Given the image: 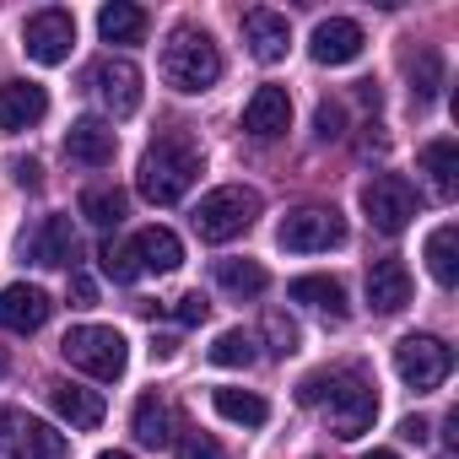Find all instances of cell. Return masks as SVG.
Wrapping results in <instances>:
<instances>
[{
    "label": "cell",
    "instance_id": "17",
    "mask_svg": "<svg viewBox=\"0 0 459 459\" xmlns=\"http://www.w3.org/2000/svg\"><path fill=\"white\" fill-rule=\"evenodd\" d=\"M244 44H249V55H255L260 65H276V60H287V49H292V28H287L281 12H249V17H244Z\"/></svg>",
    "mask_w": 459,
    "mask_h": 459
},
{
    "label": "cell",
    "instance_id": "39",
    "mask_svg": "<svg viewBox=\"0 0 459 459\" xmlns=\"http://www.w3.org/2000/svg\"><path fill=\"white\" fill-rule=\"evenodd\" d=\"M12 173H17V184H22V189H39V184H44V168H39L33 157H28V162H12Z\"/></svg>",
    "mask_w": 459,
    "mask_h": 459
},
{
    "label": "cell",
    "instance_id": "12",
    "mask_svg": "<svg viewBox=\"0 0 459 459\" xmlns=\"http://www.w3.org/2000/svg\"><path fill=\"white\" fill-rule=\"evenodd\" d=\"M44 114H49V92L39 82H6V87H0V130H6V135L33 130Z\"/></svg>",
    "mask_w": 459,
    "mask_h": 459
},
{
    "label": "cell",
    "instance_id": "16",
    "mask_svg": "<svg viewBox=\"0 0 459 459\" xmlns=\"http://www.w3.org/2000/svg\"><path fill=\"white\" fill-rule=\"evenodd\" d=\"M114 152H119V135H114V125H103V119H76V125L65 130V157L82 162V168H108Z\"/></svg>",
    "mask_w": 459,
    "mask_h": 459
},
{
    "label": "cell",
    "instance_id": "6",
    "mask_svg": "<svg viewBox=\"0 0 459 459\" xmlns=\"http://www.w3.org/2000/svg\"><path fill=\"white\" fill-rule=\"evenodd\" d=\"M276 244H281L287 255H319V249H335V244H346V216H341L335 205H298V211L281 216Z\"/></svg>",
    "mask_w": 459,
    "mask_h": 459
},
{
    "label": "cell",
    "instance_id": "34",
    "mask_svg": "<svg viewBox=\"0 0 459 459\" xmlns=\"http://www.w3.org/2000/svg\"><path fill=\"white\" fill-rule=\"evenodd\" d=\"M0 459H22V411H0Z\"/></svg>",
    "mask_w": 459,
    "mask_h": 459
},
{
    "label": "cell",
    "instance_id": "11",
    "mask_svg": "<svg viewBox=\"0 0 459 459\" xmlns=\"http://www.w3.org/2000/svg\"><path fill=\"white\" fill-rule=\"evenodd\" d=\"M55 314L49 292L44 287H28V281H12V287H0V330H12V335H33L44 330Z\"/></svg>",
    "mask_w": 459,
    "mask_h": 459
},
{
    "label": "cell",
    "instance_id": "25",
    "mask_svg": "<svg viewBox=\"0 0 459 459\" xmlns=\"http://www.w3.org/2000/svg\"><path fill=\"white\" fill-rule=\"evenodd\" d=\"M98 33H103V44H141L146 39V12L130 6V0H114V6L98 12Z\"/></svg>",
    "mask_w": 459,
    "mask_h": 459
},
{
    "label": "cell",
    "instance_id": "7",
    "mask_svg": "<svg viewBox=\"0 0 459 459\" xmlns=\"http://www.w3.org/2000/svg\"><path fill=\"white\" fill-rule=\"evenodd\" d=\"M416 189L400 178V173H378V178H368L362 184V211H368V221L378 227L384 238H394V233H405L411 227V216H416Z\"/></svg>",
    "mask_w": 459,
    "mask_h": 459
},
{
    "label": "cell",
    "instance_id": "37",
    "mask_svg": "<svg viewBox=\"0 0 459 459\" xmlns=\"http://www.w3.org/2000/svg\"><path fill=\"white\" fill-rule=\"evenodd\" d=\"M205 314H211L205 292H189V298H178V308H173V319H178V325H205Z\"/></svg>",
    "mask_w": 459,
    "mask_h": 459
},
{
    "label": "cell",
    "instance_id": "33",
    "mask_svg": "<svg viewBox=\"0 0 459 459\" xmlns=\"http://www.w3.org/2000/svg\"><path fill=\"white\" fill-rule=\"evenodd\" d=\"M265 335H271V351L276 357H292L298 351V325L287 314H265Z\"/></svg>",
    "mask_w": 459,
    "mask_h": 459
},
{
    "label": "cell",
    "instance_id": "21",
    "mask_svg": "<svg viewBox=\"0 0 459 459\" xmlns=\"http://www.w3.org/2000/svg\"><path fill=\"white\" fill-rule=\"evenodd\" d=\"M130 244H135L141 271L168 276V271H178V265H184V244H178V233H168V227H141V233H135Z\"/></svg>",
    "mask_w": 459,
    "mask_h": 459
},
{
    "label": "cell",
    "instance_id": "18",
    "mask_svg": "<svg viewBox=\"0 0 459 459\" xmlns=\"http://www.w3.org/2000/svg\"><path fill=\"white\" fill-rule=\"evenodd\" d=\"M368 303H373V314H400L411 303V271H405V260H373L368 265Z\"/></svg>",
    "mask_w": 459,
    "mask_h": 459
},
{
    "label": "cell",
    "instance_id": "29",
    "mask_svg": "<svg viewBox=\"0 0 459 459\" xmlns=\"http://www.w3.org/2000/svg\"><path fill=\"white\" fill-rule=\"evenodd\" d=\"M211 368H255L260 362V351H255V335L249 330H221L216 341H211Z\"/></svg>",
    "mask_w": 459,
    "mask_h": 459
},
{
    "label": "cell",
    "instance_id": "8",
    "mask_svg": "<svg viewBox=\"0 0 459 459\" xmlns=\"http://www.w3.org/2000/svg\"><path fill=\"white\" fill-rule=\"evenodd\" d=\"M394 373H400L416 394H427V389H437V384L454 373V351H448L437 335H400V346H394Z\"/></svg>",
    "mask_w": 459,
    "mask_h": 459
},
{
    "label": "cell",
    "instance_id": "27",
    "mask_svg": "<svg viewBox=\"0 0 459 459\" xmlns=\"http://www.w3.org/2000/svg\"><path fill=\"white\" fill-rule=\"evenodd\" d=\"M216 281H221V292H233V298H260L271 287V276H265L260 260H221Z\"/></svg>",
    "mask_w": 459,
    "mask_h": 459
},
{
    "label": "cell",
    "instance_id": "42",
    "mask_svg": "<svg viewBox=\"0 0 459 459\" xmlns=\"http://www.w3.org/2000/svg\"><path fill=\"white\" fill-rule=\"evenodd\" d=\"M98 459H130V454H119V448H103V454H98Z\"/></svg>",
    "mask_w": 459,
    "mask_h": 459
},
{
    "label": "cell",
    "instance_id": "14",
    "mask_svg": "<svg viewBox=\"0 0 459 459\" xmlns=\"http://www.w3.org/2000/svg\"><path fill=\"white\" fill-rule=\"evenodd\" d=\"M22 255H33L49 271H71V260H76V227H71V216H44L39 233L22 238Z\"/></svg>",
    "mask_w": 459,
    "mask_h": 459
},
{
    "label": "cell",
    "instance_id": "10",
    "mask_svg": "<svg viewBox=\"0 0 459 459\" xmlns=\"http://www.w3.org/2000/svg\"><path fill=\"white\" fill-rule=\"evenodd\" d=\"M87 87L98 92V103L114 114V119H130L141 108V71L130 60H98L87 71Z\"/></svg>",
    "mask_w": 459,
    "mask_h": 459
},
{
    "label": "cell",
    "instance_id": "43",
    "mask_svg": "<svg viewBox=\"0 0 459 459\" xmlns=\"http://www.w3.org/2000/svg\"><path fill=\"white\" fill-rule=\"evenodd\" d=\"M0 378H6V351H0Z\"/></svg>",
    "mask_w": 459,
    "mask_h": 459
},
{
    "label": "cell",
    "instance_id": "36",
    "mask_svg": "<svg viewBox=\"0 0 459 459\" xmlns=\"http://www.w3.org/2000/svg\"><path fill=\"white\" fill-rule=\"evenodd\" d=\"M178 459H221V443L205 432H184L178 437Z\"/></svg>",
    "mask_w": 459,
    "mask_h": 459
},
{
    "label": "cell",
    "instance_id": "26",
    "mask_svg": "<svg viewBox=\"0 0 459 459\" xmlns=\"http://www.w3.org/2000/svg\"><path fill=\"white\" fill-rule=\"evenodd\" d=\"M211 405H216V416L238 421V427H265V421H271V405H265L255 389H216Z\"/></svg>",
    "mask_w": 459,
    "mask_h": 459
},
{
    "label": "cell",
    "instance_id": "32",
    "mask_svg": "<svg viewBox=\"0 0 459 459\" xmlns=\"http://www.w3.org/2000/svg\"><path fill=\"white\" fill-rule=\"evenodd\" d=\"M98 265H103V276H108V281H135V276H141L135 244H114V238H108V244L98 249Z\"/></svg>",
    "mask_w": 459,
    "mask_h": 459
},
{
    "label": "cell",
    "instance_id": "2",
    "mask_svg": "<svg viewBox=\"0 0 459 459\" xmlns=\"http://www.w3.org/2000/svg\"><path fill=\"white\" fill-rule=\"evenodd\" d=\"M200 146L195 141H184V135H157L152 146H146V157H141V195L152 200V205H178L189 189H195V178H200Z\"/></svg>",
    "mask_w": 459,
    "mask_h": 459
},
{
    "label": "cell",
    "instance_id": "22",
    "mask_svg": "<svg viewBox=\"0 0 459 459\" xmlns=\"http://www.w3.org/2000/svg\"><path fill=\"white\" fill-rule=\"evenodd\" d=\"M287 298H292V303H308L314 314L346 319V292H341V281H335V276H298V281L287 287Z\"/></svg>",
    "mask_w": 459,
    "mask_h": 459
},
{
    "label": "cell",
    "instance_id": "38",
    "mask_svg": "<svg viewBox=\"0 0 459 459\" xmlns=\"http://www.w3.org/2000/svg\"><path fill=\"white\" fill-rule=\"evenodd\" d=\"M71 303H76V308H92V303H98L92 276H71Z\"/></svg>",
    "mask_w": 459,
    "mask_h": 459
},
{
    "label": "cell",
    "instance_id": "24",
    "mask_svg": "<svg viewBox=\"0 0 459 459\" xmlns=\"http://www.w3.org/2000/svg\"><path fill=\"white\" fill-rule=\"evenodd\" d=\"M427 271H432L437 287H454L459 281V227L454 221L432 227V238H427Z\"/></svg>",
    "mask_w": 459,
    "mask_h": 459
},
{
    "label": "cell",
    "instance_id": "4",
    "mask_svg": "<svg viewBox=\"0 0 459 459\" xmlns=\"http://www.w3.org/2000/svg\"><path fill=\"white\" fill-rule=\"evenodd\" d=\"M255 216H260V195H255L249 184H221V189H211V195L195 205V233H200L205 244H227V238L249 233Z\"/></svg>",
    "mask_w": 459,
    "mask_h": 459
},
{
    "label": "cell",
    "instance_id": "15",
    "mask_svg": "<svg viewBox=\"0 0 459 459\" xmlns=\"http://www.w3.org/2000/svg\"><path fill=\"white\" fill-rule=\"evenodd\" d=\"M362 28L351 22V17H330V22H319L314 28V39H308V55L319 60V65H351L357 55H362Z\"/></svg>",
    "mask_w": 459,
    "mask_h": 459
},
{
    "label": "cell",
    "instance_id": "5",
    "mask_svg": "<svg viewBox=\"0 0 459 459\" xmlns=\"http://www.w3.org/2000/svg\"><path fill=\"white\" fill-rule=\"evenodd\" d=\"M60 357L82 373H92L98 384H114L130 362V341L114 330V325H76L65 341H60Z\"/></svg>",
    "mask_w": 459,
    "mask_h": 459
},
{
    "label": "cell",
    "instance_id": "31",
    "mask_svg": "<svg viewBox=\"0 0 459 459\" xmlns=\"http://www.w3.org/2000/svg\"><path fill=\"white\" fill-rule=\"evenodd\" d=\"M437 92H443V55L437 49H421L411 60V98H416V108H427Z\"/></svg>",
    "mask_w": 459,
    "mask_h": 459
},
{
    "label": "cell",
    "instance_id": "20",
    "mask_svg": "<svg viewBox=\"0 0 459 459\" xmlns=\"http://www.w3.org/2000/svg\"><path fill=\"white\" fill-rule=\"evenodd\" d=\"M421 173L432 178V195L437 200H454L459 195V141L454 135H437L421 146Z\"/></svg>",
    "mask_w": 459,
    "mask_h": 459
},
{
    "label": "cell",
    "instance_id": "28",
    "mask_svg": "<svg viewBox=\"0 0 459 459\" xmlns=\"http://www.w3.org/2000/svg\"><path fill=\"white\" fill-rule=\"evenodd\" d=\"M125 189H114V184H92V189H82V216L92 221V227H119L125 221Z\"/></svg>",
    "mask_w": 459,
    "mask_h": 459
},
{
    "label": "cell",
    "instance_id": "19",
    "mask_svg": "<svg viewBox=\"0 0 459 459\" xmlns=\"http://www.w3.org/2000/svg\"><path fill=\"white\" fill-rule=\"evenodd\" d=\"M49 405H55V416L60 421H71L76 432H92V427H103V394L98 389H82V384H49Z\"/></svg>",
    "mask_w": 459,
    "mask_h": 459
},
{
    "label": "cell",
    "instance_id": "9",
    "mask_svg": "<svg viewBox=\"0 0 459 459\" xmlns=\"http://www.w3.org/2000/svg\"><path fill=\"white\" fill-rule=\"evenodd\" d=\"M22 49H28L33 65H65L71 49H76V17H71V12H55V6L39 12V17H28Z\"/></svg>",
    "mask_w": 459,
    "mask_h": 459
},
{
    "label": "cell",
    "instance_id": "30",
    "mask_svg": "<svg viewBox=\"0 0 459 459\" xmlns=\"http://www.w3.org/2000/svg\"><path fill=\"white\" fill-rule=\"evenodd\" d=\"M65 454H71L65 432H55L39 416H22V459H65Z\"/></svg>",
    "mask_w": 459,
    "mask_h": 459
},
{
    "label": "cell",
    "instance_id": "23",
    "mask_svg": "<svg viewBox=\"0 0 459 459\" xmlns=\"http://www.w3.org/2000/svg\"><path fill=\"white\" fill-rule=\"evenodd\" d=\"M173 416H168V405L157 400V394H141L135 400V411H130V432H135V443H146V448H168L173 443Z\"/></svg>",
    "mask_w": 459,
    "mask_h": 459
},
{
    "label": "cell",
    "instance_id": "3",
    "mask_svg": "<svg viewBox=\"0 0 459 459\" xmlns=\"http://www.w3.org/2000/svg\"><path fill=\"white\" fill-rule=\"evenodd\" d=\"M162 82L173 92H211L221 82V49L200 28H173L162 44Z\"/></svg>",
    "mask_w": 459,
    "mask_h": 459
},
{
    "label": "cell",
    "instance_id": "35",
    "mask_svg": "<svg viewBox=\"0 0 459 459\" xmlns=\"http://www.w3.org/2000/svg\"><path fill=\"white\" fill-rule=\"evenodd\" d=\"M314 130H319V141H341V135H346V108L325 98V103L314 108Z\"/></svg>",
    "mask_w": 459,
    "mask_h": 459
},
{
    "label": "cell",
    "instance_id": "13",
    "mask_svg": "<svg viewBox=\"0 0 459 459\" xmlns=\"http://www.w3.org/2000/svg\"><path fill=\"white\" fill-rule=\"evenodd\" d=\"M287 125H292L287 87H255V98L244 103V130L255 141H276V135H287Z\"/></svg>",
    "mask_w": 459,
    "mask_h": 459
},
{
    "label": "cell",
    "instance_id": "41",
    "mask_svg": "<svg viewBox=\"0 0 459 459\" xmlns=\"http://www.w3.org/2000/svg\"><path fill=\"white\" fill-rule=\"evenodd\" d=\"M362 459H400L394 448H373V454H362Z\"/></svg>",
    "mask_w": 459,
    "mask_h": 459
},
{
    "label": "cell",
    "instance_id": "1",
    "mask_svg": "<svg viewBox=\"0 0 459 459\" xmlns=\"http://www.w3.org/2000/svg\"><path fill=\"white\" fill-rule=\"evenodd\" d=\"M298 400H303V405H325L335 437H362V432L378 421V394H373V384H368L362 368L314 373V378L298 384Z\"/></svg>",
    "mask_w": 459,
    "mask_h": 459
},
{
    "label": "cell",
    "instance_id": "40",
    "mask_svg": "<svg viewBox=\"0 0 459 459\" xmlns=\"http://www.w3.org/2000/svg\"><path fill=\"white\" fill-rule=\"evenodd\" d=\"M427 432H432V427H427L421 416H405V421H400V437H405V443H427Z\"/></svg>",
    "mask_w": 459,
    "mask_h": 459
}]
</instances>
